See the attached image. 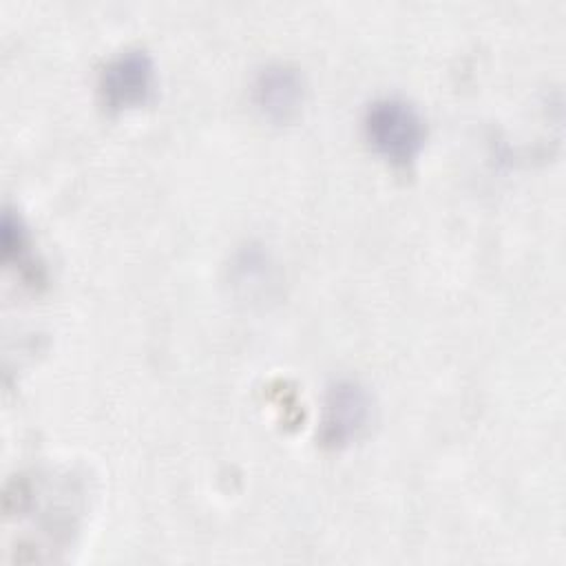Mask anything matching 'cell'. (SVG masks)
<instances>
[{"label": "cell", "instance_id": "obj_5", "mask_svg": "<svg viewBox=\"0 0 566 566\" xmlns=\"http://www.w3.org/2000/svg\"><path fill=\"white\" fill-rule=\"evenodd\" d=\"M27 252V230L22 228L20 219L11 214V210L4 212L2 219V256L4 261L9 259H20Z\"/></svg>", "mask_w": 566, "mask_h": 566}, {"label": "cell", "instance_id": "obj_2", "mask_svg": "<svg viewBox=\"0 0 566 566\" xmlns=\"http://www.w3.org/2000/svg\"><path fill=\"white\" fill-rule=\"evenodd\" d=\"M371 420V394L356 378L334 380L321 407L318 440L325 447L340 449L356 440Z\"/></svg>", "mask_w": 566, "mask_h": 566}, {"label": "cell", "instance_id": "obj_3", "mask_svg": "<svg viewBox=\"0 0 566 566\" xmlns=\"http://www.w3.org/2000/svg\"><path fill=\"white\" fill-rule=\"evenodd\" d=\"M155 91V62L144 49L115 53L97 75V93L108 111L146 104Z\"/></svg>", "mask_w": 566, "mask_h": 566}, {"label": "cell", "instance_id": "obj_1", "mask_svg": "<svg viewBox=\"0 0 566 566\" xmlns=\"http://www.w3.org/2000/svg\"><path fill=\"white\" fill-rule=\"evenodd\" d=\"M363 133L380 157L396 166H409L424 146L427 126L420 111L409 99L387 95L367 106Z\"/></svg>", "mask_w": 566, "mask_h": 566}, {"label": "cell", "instance_id": "obj_4", "mask_svg": "<svg viewBox=\"0 0 566 566\" xmlns=\"http://www.w3.org/2000/svg\"><path fill=\"white\" fill-rule=\"evenodd\" d=\"M305 82L298 69L274 62L263 66L252 82V102L270 122H290L303 106Z\"/></svg>", "mask_w": 566, "mask_h": 566}]
</instances>
